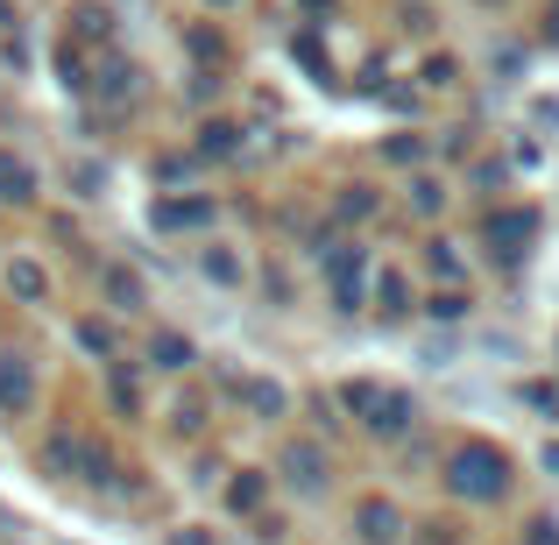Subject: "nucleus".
Wrapping results in <instances>:
<instances>
[{
    "label": "nucleus",
    "mask_w": 559,
    "mask_h": 545,
    "mask_svg": "<svg viewBox=\"0 0 559 545\" xmlns=\"http://www.w3.org/2000/svg\"><path fill=\"white\" fill-rule=\"evenodd\" d=\"M503 482H510V461L496 447H453V461H447V489L461 496V503H496L503 496Z\"/></svg>",
    "instance_id": "nucleus-1"
},
{
    "label": "nucleus",
    "mask_w": 559,
    "mask_h": 545,
    "mask_svg": "<svg viewBox=\"0 0 559 545\" xmlns=\"http://www.w3.org/2000/svg\"><path fill=\"white\" fill-rule=\"evenodd\" d=\"M532 241H538V213H532V205H503V213H489V248L503 262H524Z\"/></svg>",
    "instance_id": "nucleus-2"
},
{
    "label": "nucleus",
    "mask_w": 559,
    "mask_h": 545,
    "mask_svg": "<svg viewBox=\"0 0 559 545\" xmlns=\"http://www.w3.org/2000/svg\"><path fill=\"white\" fill-rule=\"evenodd\" d=\"M319 262H326V276H333V298H341V312H361V248L355 241H341V248H319Z\"/></svg>",
    "instance_id": "nucleus-3"
},
{
    "label": "nucleus",
    "mask_w": 559,
    "mask_h": 545,
    "mask_svg": "<svg viewBox=\"0 0 559 545\" xmlns=\"http://www.w3.org/2000/svg\"><path fill=\"white\" fill-rule=\"evenodd\" d=\"M205 220H213V199H199V191L150 205V227H156V234H185V227H205Z\"/></svg>",
    "instance_id": "nucleus-4"
},
{
    "label": "nucleus",
    "mask_w": 559,
    "mask_h": 545,
    "mask_svg": "<svg viewBox=\"0 0 559 545\" xmlns=\"http://www.w3.org/2000/svg\"><path fill=\"white\" fill-rule=\"evenodd\" d=\"M99 291H107L114 312H142V305H150V284H142L128 262H99Z\"/></svg>",
    "instance_id": "nucleus-5"
},
{
    "label": "nucleus",
    "mask_w": 559,
    "mask_h": 545,
    "mask_svg": "<svg viewBox=\"0 0 559 545\" xmlns=\"http://www.w3.org/2000/svg\"><path fill=\"white\" fill-rule=\"evenodd\" d=\"M28 404H36V368H28L22 355H0V411L22 418Z\"/></svg>",
    "instance_id": "nucleus-6"
},
{
    "label": "nucleus",
    "mask_w": 559,
    "mask_h": 545,
    "mask_svg": "<svg viewBox=\"0 0 559 545\" xmlns=\"http://www.w3.org/2000/svg\"><path fill=\"white\" fill-rule=\"evenodd\" d=\"M355 538L361 545H396V538H404L396 503H376V496H369V503H355Z\"/></svg>",
    "instance_id": "nucleus-7"
},
{
    "label": "nucleus",
    "mask_w": 559,
    "mask_h": 545,
    "mask_svg": "<svg viewBox=\"0 0 559 545\" xmlns=\"http://www.w3.org/2000/svg\"><path fill=\"white\" fill-rule=\"evenodd\" d=\"M227 396H241L248 411H262V418H284V390H276V382H262V376H241V368H227Z\"/></svg>",
    "instance_id": "nucleus-8"
},
{
    "label": "nucleus",
    "mask_w": 559,
    "mask_h": 545,
    "mask_svg": "<svg viewBox=\"0 0 559 545\" xmlns=\"http://www.w3.org/2000/svg\"><path fill=\"white\" fill-rule=\"evenodd\" d=\"M276 467H284V482H290L298 496H312L319 482H326V453L305 447V439H298V447H284V461H276Z\"/></svg>",
    "instance_id": "nucleus-9"
},
{
    "label": "nucleus",
    "mask_w": 559,
    "mask_h": 545,
    "mask_svg": "<svg viewBox=\"0 0 559 545\" xmlns=\"http://www.w3.org/2000/svg\"><path fill=\"white\" fill-rule=\"evenodd\" d=\"M0 276H8V291L22 305H43V291H50V276H43L36 256H8V270H0Z\"/></svg>",
    "instance_id": "nucleus-10"
},
{
    "label": "nucleus",
    "mask_w": 559,
    "mask_h": 545,
    "mask_svg": "<svg viewBox=\"0 0 559 545\" xmlns=\"http://www.w3.org/2000/svg\"><path fill=\"white\" fill-rule=\"evenodd\" d=\"M28 199H36V170L0 150V205H28Z\"/></svg>",
    "instance_id": "nucleus-11"
},
{
    "label": "nucleus",
    "mask_w": 559,
    "mask_h": 545,
    "mask_svg": "<svg viewBox=\"0 0 559 545\" xmlns=\"http://www.w3.org/2000/svg\"><path fill=\"white\" fill-rule=\"evenodd\" d=\"M376 312L390 319V327H396V319H411V284H404L396 270H382V276H376Z\"/></svg>",
    "instance_id": "nucleus-12"
},
{
    "label": "nucleus",
    "mask_w": 559,
    "mask_h": 545,
    "mask_svg": "<svg viewBox=\"0 0 559 545\" xmlns=\"http://www.w3.org/2000/svg\"><path fill=\"white\" fill-rule=\"evenodd\" d=\"M369 425H376V433H382V439H396V433H411V396H404V390H382V404L369 411Z\"/></svg>",
    "instance_id": "nucleus-13"
},
{
    "label": "nucleus",
    "mask_w": 559,
    "mask_h": 545,
    "mask_svg": "<svg viewBox=\"0 0 559 545\" xmlns=\"http://www.w3.org/2000/svg\"><path fill=\"white\" fill-rule=\"evenodd\" d=\"M150 368H164V376L191 368V341L185 333H150Z\"/></svg>",
    "instance_id": "nucleus-14"
},
{
    "label": "nucleus",
    "mask_w": 559,
    "mask_h": 545,
    "mask_svg": "<svg viewBox=\"0 0 559 545\" xmlns=\"http://www.w3.org/2000/svg\"><path fill=\"white\" fill-rule=\"evenodd\" d=\"M199 270L213 276V284H227V291H234V284H248V262L234 256V248H205V256H199Z\"/></svg>",
    "instance_id": "nucleus-15"
},
{
    "label": "nucleus",
    "mask_w": 559,
    "mask_h": 545,
    "mask_svg": "<svg viewBox=\"0 0 559 545\" xmlns=\"http://www.w3.org/2000/svg\"><path fill=\"white\" fill-rule=\"evenodd\" d=\"M425 270H432V276H447V284H461V276H467V262H461V248H453V241H425Z\"/></svg>",
    "instance_id": "nucleus-16"
},
{
    "label": "nucleus",
    "mask_w": 559,
    "mask_h": 545,
    "mask_svg": "<svg viewBox=\"0 0 559 545\" xmlns=\"http://www.w3.org/2000/svg\"><path fill=\"white\" fill-rule=\"evenodd\" d=\"M262 482H270V475L241 467V482H227V510H255V503H262Z\"/></svg>",
    "instance_id": "nucleus-17"
},
{
    "label": "nucleus",
    "mask_w": 559,
    "mask_h": 545,
    "mask_svg": "<svg viewBox=\"0 0 559 545\" xmlns=\"http://www.w3.org/2000/svg\"><path fill=\"white\" fill-rule=\"evenodd\" d=\"M79 347H93V355L107 362L114 347H121V333H114V327H99V319H79Z\"/></svg>",
    "instance_id": "nucleus-18"
},
{
    "label": "nucleus",
    "mask_w": 559,
    "mask_h": 545,
    "mask_svg": "<svg viewBox=\"0 0 559 545\" xmlns=\"http://www.w3.org/2000/svg\"><path fill=\"white\" fill-rule=\"evenodd\" d=\"M425 312H432V319H467V298H461V291H432Z\"/></svg>",
    "instance_id": "nucleus-19"
},
{
    "label": "nucleus",
    "mask_w": 559,
    "mask_h": 545,
    "mask_svg": "<svg viewBox=\"0 0 559 545\" xmlns=\"http://www.w3.org/2000/svg\"><path fill=\"white\" fill-rule=\"evenodd\" d=\"M411 205H418V213H432V205H447V185L418 178V185H411Z\"/></svg>",
    "instance_id": "nucleus-20"
},
{
    "label": "nucleus",
    "mask_w": 559,
    "mask_h": 545,
    "mask_svg": "<svg viewBox=\"0 0 559 545\" xmlns=\"http://www.w3.org/2000/svg\"><path fill=\"white\" fill-rule=\"evenodd\" d=\"M199 156H234V128H205V135H199Z\"/></svg>",
    "instance_id": "nucleus-21"
},
{
    "label": "nucleus",
    "mask_w": 559,
    "mask_h": 545,
    "mask_svg": "<svg viewBox=\"0 0 559 545\" xmlns=\"http://www.w3.org/2000/svg\"><path fill=\"white\" fill-rule=\"evenodd\" d=\"M369 205H376V191H369V185H347V199H341V220H361Z\"/></svg>",
    "instance_id": "nucleus-22"
},
{
    "label": "nucleus",
    "mask_w": 559,
    "mask_h": 545,
    "mask_svg": "<svg viewBox=\"0 0 559 545\" xmlns=\"http://www.w3.org/2000/svg\"><path fill=\"white\" fill-rule=\"evenodd\" d=\"M107 390H114V404H121V411H135V382H128V376H107Z\"/></svg>",
    "instance_id": "nucleus-23"
},
{
    "label": "nucleus",
    "mask_w": 559,
    "mask_h": 545,
    "mask_svg": "<svg viewBox=\"0 0 559 545\" xmlns=\"http://www.w3.org/2000/svg\"><path fill=\"white\" fill-rule=\"evenodd\" d=\"M546 467H559V439H546Z\"/></svg>",
    "instance_id": "nucleus-24"
},
{
    "label": "nucleus",
    "mask_w": 559,
    "mask_h": 545,
    "mask_svg": "<svg viewBox=\"0 0 559 545\" xmlns=\"http://www.w3.org/2000/svg\"><path fill=\"white\" fill-rule=\"evenodd\" d=\"M170 545H205V538H191V532H178V538H170Z\"/></svg>",
    "instance_id": "nucleus-25"
},
{
    "label": "nucleus",
    "mask_w": 559,
    "mask_h": 545,
    "mask_svg": "<svg viewBox=\"0 0 559 545\" xmlns=\"http://www.w3.org/2000/svg\"><path fill=\"white\" fill-rule=\"evenodd\" d=\"M219 8H234V0H219Z\"/></svg>",
    "instance_id": "nucleus-26"
}]
</instances>
